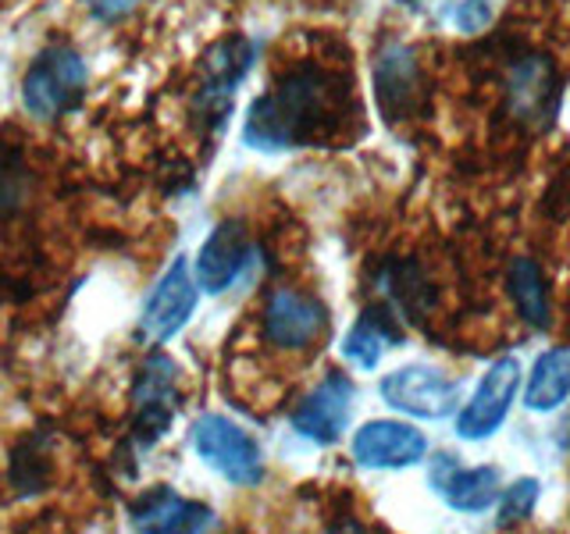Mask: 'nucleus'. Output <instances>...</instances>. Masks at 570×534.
<instances>
[{"instance_id": "nucleus-1", "label": "nucleus", "mask_w": 570, "mask_h": 534, "mask_svg": "<svg viewBox=\"0 0 570 534\" xmlns=\"http://www.w3.org/2000/svg\"><path fill=\"white\" fill-rule=\"evenodd\" d=\"M335 76L314 65H303L282 76L272 93L254 100L246 115L243 139L254 150H285L325 132L335 121Z\"/></svg>"}, {"instance_id": "nucleus-2", "label": "nucleus", "mask_w": 570, "mask_h": 534, "mask_svg": "<svg viewBox=\"0 0 570 534\" xmlns=\"http://www.w3.org/2000/svg\"><path fill=\"white\" fill-rule=\"evenodd\" d=\"M82 89H86V65L79 53L68 47H47L32 61L22 82V100L29 107V115L50 121L71 111L82 100Z\"/></svg>"}, {"instance_id": "nucleus-3", "label": "nucleus", "mask_w": 570, "mask_h": 534, "mask_svg": "<svg viewBox=\"0 0 570 534\" xmlns=\"http://www.w3.org/2000/svg\"><path fill=\"white\" fill-rule=\"evenodd\" d=\"M193 449L210 471H218L232 485H257L264 477L261 445L228 417L207 414L193 424Z\"/></svg>"}, {"instance_id": "nucleus-4", "label": "nucleus", "mask_w": 570, "mask_h": 534, "mask_svg": "<svg viewBox=\"0 0 570 534\" xmlns=\"http://www.w3.org/2000/svg\"><path fill=\"white\" fill-rule=\"evenodd\" d=\"M249 65H254V43L243 40V36H232V40L210 47L204 61V86L193 100V118L200 129H222L232 111V93H236Z\"/></svg>"}, {"instance_id": "nucleus-5", "label": "nucleus", "mask_w": 570, "mask_h": 534, "mask_svg": "<svg viewBox=\"0 0 570 534\" xmlns=\"http://www.w3.org/2000/svg\"><path fill=\"white\" fill-rule=\"evenodd\" d=\"M379 388H382V399L392 409H400V414H410V417H424V421L450 417L460 403L456 382L445 378V374L435 367H424V364L392 370L389 378H382Z\"/></svg>"}, {"instance_id": "nucleus-6", "label": "nucleus", "mask_w": 570, "mask_h": 534, "mask_svg": "<svg viewBox=\"0 0 570 534\" xmlns=\"http://www.w3.org/2000/svg\"><path fill=\"white\" fill-rule=\"evenodd\" d=\"M517 388H521V364L517 356H499V360L481 374L471 403L456 417V435L468 442H481L503 427Z\"/></svg>"}, {"instance_id": "nucleus-7", "label": "nucleus", "mask_w": 570, "mask_h": 534, "mask_svg": "<svg viewBox=\"0 0 570 534\" xmlns=\"http://www.w3.org/2000/svg\"><path fill=\"white\" fill-rule=\"evenodd\" d=\"M428 453V438L414 424L403 421H371L353 435V459L367 471H400L414 467Z\"/></svg>"}, {"instance_id": "nucleus-8", "label": "nucleus", "mask_w": 570, "mask_h": 534, "mask_svg": "<svg viewBox=\"0 0 570 534\" xmlns=\"http://www.w3.org/2000/svg\"><path fill=\"white\" fill-rule=\"evenodd\" d=\"M328 314L317 299L293 293V289H278L272 293L264 307V335L272 338L278 349H307L314 346L321 335H325Z\"/></svg>"}, {"instance_id": "nucleus-9", "label": "nucleus", "mask_w": 570, "mask_h": 534, "mask_svg": "<svg viewBox=\"0 0 570 534\" xmlns=\"http://www.w3.org/2000/svg\"><path fill=\"white\" fill-rule=\"evenodd\" d=\"M178 370L168 356H150L136 378V438L142 445H154L168 432L178 406Z\"/></svg>"}, {"instance_id": "nucleus-10", "label": "nucleus", "mask_w": 570, "mask_h": 534, "mask_svg": "<svg viewBox=\"0 0 570 534\" xmlns=\"http://www.w3.org/2000/svg\"><path fill=\"white\" fill-rule=\"evenodd\" d=\"M350 406H353V382L346 374L332 370L311 396H303V403L293 414V427L303 438H311L317 445H332L346 432Z\"/></svg>"}, {"instance_id": "nucleus-11", "label": "nucleus", "mask_w": 570, "mask_h": 534, "mask_svg": "<svg viewBox=\"0 0 570 534\" xmlns=\"http://www.w3.org/2000/svg\"><path fill=\"white\" fill-rule=\"evenodd\" d=\"M193 310H196V285L189 275V264L178 257L168 267V275L160 278L154 296L147 299L139 332H142V338H150V343H168L178 328H186Z\"/></svg>"}, {"instance_id": "nucleus-12", "label": "nucleus", "mask_w": 570, "mask_h": 534, "mask_svg": "<svg viewBox=\"0 0 570 534\" xmlns=\"http://www.w3.org/2000/svg\"><path fill=\"white\" fill-rule=\"evenodd\" d=\"M432 488L460 513H481L499 503L495 467H460L456 456H439L432 463Z\"/></svg>"}, {"instance_id": "nucleus-13", "label": "nucleus", "mask_w": 570, "mask_h": 534, "mask_svg": "<svg viewBox=\"0 0 570 534\" xmlns=\"http://www.w3.org/2000/svg\"><path fill=\"white\" fill-rule=\"evenodd\" d=\"M507 93L517 118H524L528 125H549L557 111V71L542 53H531L510 68Z\"/></svg>"}, {"instance_id": "nucleus-14", "label": "nucleus", "mask_w": 570, "mask_h": 534, "mask_svg": "<svg viewBox=\"0 0 570 534\" xmlns=\"http://www.w3.org/2000/svg\"><path fill=\"white\" fill-rule=\"evenodd\" d=\"M374 285H379L382 303L400 320L421 325L435 310V289L414 260H385L379 267V275H374Z\"/></svg>"}, {"instance_id": "nucleus-15", "label": "nucleus", "mask_w": 570, "mask_h": 534, "mask_svg": "<svg viewBox=\"0 0 570 534\" xmlns=\"http://www.w3.org/2000/svg\"><path fill=\"white\" fill-rule=\"evenodd\" d=\"M246 257H249V246H246L243 225H236V221L218 225L207 236L200 257H196V281H200V289L210 296L225 293L228 285L239 278Z\"/></svg>"}, {"instance_id": "nucleus-16", "label": "nucleus", "mask_w": 570, "mask_h": 534, "mask_svg": "<svg viewBox=\"0 0 570 534\" xmlns=\"http://www.w3.org/2000/svg\"><path fill=\"white\" fill-rule=\"evenodd\" d=\"M374 93L389 121H400L417 97V61L406 43H385L374 61Z\"/></svg>"}, {"instance_id": "nucleus-17", "label": "nucleus", "mask_w": 570, "mask_h": 534, "mask_svg": "<svg viewBox=\"0 0 570 534\" xmlns=\"http://www.w3.org/2000/svg\"><path fill=\"white\" fill-rule=\"evenodd\" d=\"M132 524L139 531H204L214 524V513L193 498H183L168 488L147 495L132 510Z\"/></svg>"}, {"instance_id": "nucleus-18", "label": "nucleus", "mask_w": 570, "mask_h": 534, "mask_svg": "<svg viewBox=\"0 0 570 534\" xmlns=\"http://www.w3.org/2000/svg\"><path fill=\"white\" fill-rule=\"evenodd\" d=\"M567 399H570V349H549L531 367L524 403L534 414H549V409H560Z\"/></svg>"}, {"instance_id": "nucleus-19", "label": "nucleus", "mask_w": 570, "mask_h": 534, "mask_svg": "<svg viewBox=\"0 0 570 534\" xmlns=\"http://www.w3.org/2000/svg\"><path fill=\"white\" fill-rule=\"evenodd\" d=\"M510 296L517 303V314H521L531 328H549V289H546V278L539 271V264L521 257L510 264Z\"/></svg>"}, {"instance_id": "nucleus-20", "label": "nucleus", "mask_w": 570, "mask_h": 534, "mask_svg": "<svg viewBox=\"0 0 570 534\" xmlns=\"http://www.w3.org/2000/svg\"><path fill=\"white\" fill-rule=\"evenodd\" d=\"M382 349H385V332L364 314V317L353 325V332L346 335V343H343L346 360H353V364H361L364 370H371V367H379Z\"/></svg>"}, {"instance_id": "nucleus-21", "label": "nucleus", "mask_w": 570, "mask_h": 534, "mask_svg": "<svg viewBox=\"0 0 570 534\" xmlns=\"http://www.w3.org/2000/svg\"><path fill=\"white\" fill-rule=\"evenodd\" d=\"M534 503H539V481H534V477L513 481V485L503 492V498H499V513H495L499 527L528 521V516L534 513Z\"/></svg>"}, {"instance_id": "nucleus-22", "label": "nucleus", "mask_w": 570, "mask_h": 534, "mask_svg": "<svg viewBox=\"0 0 570 534\" xmlns=\"http://www.w3.org/2000/svg\"><path fill=\"white\" fill-rule=\"evenodd\" d=\"M22 192H26V182H22V171H18V165L0 160V214L14 210L18 200H22Z\"/></svg>"}, {"instance_id": "nucleus-23", "label": "nucleus", "mask_w": 570, "mask_h": 534, "mask_svg": "<svg viewBox=\"0 0 570 534\" xmlns=\"http://www.w3.org/2000/svg\"><path fill=\"white\" fill-rule=\"evenodd\" d=\"M489 18H492L489 0H463V4L456 8V26L463 32H481L489 26Z\"/></svg>"}, {"instance_id": "nucleus-24", "label": "nucleus", "mask_w": 570, "mask_h": 534, "mask_svg": "<svg viewBox=\"0 0 570 534\" xmlns=\"http://www.w3.org/2000/svg\"><path fill=\"white\" fill-rule=\"evenodd\" d=\"M136 4L139 0H89V8H94V14L104 18V22H118V18L129 14Z\"/></svg>"}]
</instances>
